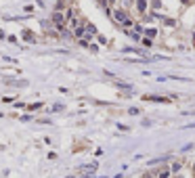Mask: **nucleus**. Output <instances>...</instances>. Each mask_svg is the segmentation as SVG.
I'll list each match as a JSON object with an SVG mask.
<instances>
[{"instance_id": "1", "label": "nucleus", "mask_w": 195, "mask_h": 178, "mask_svg": "<svg viewBox=\"0 0 195 178\" xmlns=\"http://www.w3.org/2000/svg\"><path fill=\"white\" fill-rule=\"evenodd\" d=\"M116 19H118L120 23H124V25H130V19H128V17L124 15L122 11H116Z\"/></svg>"}, {"instance_id": "2", "label": "nucleus", "mask_w": 195, "mask_h": 178, "mask_svg": "<svg viewBox=\"0 0 195 178\" xmlns=\"http://www.w3.org/2000/svg\"><path fill=\"white\" fill-rule=\"evenodd\" d=\"M52 19H55V23H57V25H61V23H63V17H61L59 13H55V17H52Z\"/></svg>"}, {"instance_id": "3", "label": "nucleus", "mask_w": 195, "mask_h": 178, "mask_svg": "<svg viewBox=\"0 0 195 178\" xmlns=\"http://www.w3.org/2000/svg\"><path fill=\"white\" fill-rule=\"evenodd\" d=\"M145 6H147L145 0H138V8H141V11H145Z\"/></svg>"}]
</instances>
